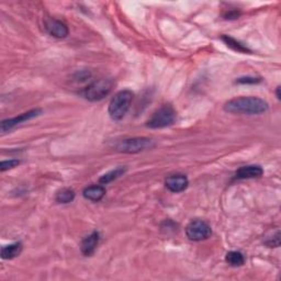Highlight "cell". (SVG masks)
Wrapping results in <instances>:
<instances>
[{
  "label": "cell",
  "instance_id": "cell-1",
  "mask_svg": "<svg viewBox=\"0 0 281 281\" xmlns=\"http://www.w3.org/2000/svg\"><path fill=\"white\" fill-rule=\"evenodd\" d=\"M224 111L235 115H261L269 109L267 101L258 97H238L229 100L224 105Z\"/></svg>",
  "mask_w": 281,
  "mask_h": 281
},
{
  "label": "cell",
  "instance_id": "cell-2",
  "mask_svg": "<svg viewBox=\"0 0 281 281\" xmlns=\"http://www.w3.org/2000/svg\"><path fill=\"white\" fill-rule=\"evenodd\" d=\"M133 98L134 93L129 89H124V90L115 95V97L110 101L109 108H108V112H109V116L113 121L122 120L130 110Z\"/></svg>",
  "mask_w": 281,
  "mask_h": 281
},
{
  "label": "cell",
  "instance_id": "cell-3",
  "mask_svg": "<svg viewBox=\"0 0 281 281\" xmlns=\"http://www.w3.org/2000/svg\"><path fill=\"white\" fill-rule=\"evenodd\" d=\"M176 120V111L170 105H163L153 113L152 118L146 122L149 129H163L169 127Z\"/></svg>",
  "mask_w": 281,
  "mask_h": 281
},
{
  "label": "cell",
  "instance_id": "cell-4",
  "mask_svg": "<svg viewBox=\"0 0 281 281\" xmlns=\"http://www.w3.org/2000/svg\"><path fill=\"white\" fill-rule=\"evenodd\" d=\"M113 88V81L108 78H103L96 80L88 85L82 91V96L88 101L96 103V101L103 100L109 95Z\"/></svg>",
  "mask_w": 281,
  "mask_h": 281
},
{
  "label": "cell",
  "instance_id": "cell-5",
  "mask_svg": "<svg viewBox=\"0 0 281 281\" xmlns=\"http://www.w3.org/2000/svg\"><path fill=\"white\" fill-rule=\"evenodd\" d=\"M155 146V142L148 137H133V139H125L117 143L116 149L118 152L135 154L146 149H151Z\"/></svg>",
  "mask_w": 281,
  "mask_h": 281
},
{
  "label": "cell",
  "instance_id": "cell-6",
  "mask_svg": "<svg viewBox=\"0 0 281 281\" xmlns=\"http://www.w3.org/2000/svg\"><path fill=\"white\" fill-rule=\"evenodd\" d=\"M212 234L211 226L202 220H194L187 225L186 235L190 241L201 242L209 238Z\"/></svg>",
  "mask_w": 281,
  "mask_h": 281
},
{
  "label": "cell",
  "instance_id": "cell-7",
  "mask_svg": "<svg viewBox=\"0 0 281 281\" xmlns=\"http://www.w3.org/2000/svg\"><path fill=\"white\" fill-rule=\"evenodd\" d=\"M41 113H42L41 109H33L26 113H22V115L18 116L16 118H11V119H7V120H4V121H2V123H0V131H2L3 133L8 132V131L13 130L15 127H17L18 124L26 122L28 120H31V119H33V118H37L41 115Z\"/></svg>",
  "mask_w": 281,
  "mask_h": 281
},
{
  "label": "cell",
  "instance_id": "cell-8",
  "mask_svg": "<svg viewBox=\"0 0 281 281\" xmlns=\"http://www.w3.org/2000/svg\"><path fill=\"white\" fill-rule=\"evenodd\" d=\"M46 32L54 38L57 39H64L68 35V27L66 26V23H64L61 20L54 19V18H50L47 19L44 23Z\"/></svg>",
  "mask_w": 281,
  "mask_h": 281
},
{
  "label": "cell",
  "instance_id": "cell-9",
  "mask_svg": "<svg viewBox=\"0 0 281 281\" xmlns=\"http://www.w3.org/2000/svg\"><path fill=\"white\" fill-rule=\"evenodd\" d=\"M166 188L174 194L182 193L187 189L189 180L184 175H172L166 178L165 180Z\"/></svg>",
  "mask_w": 281,
  "mask_h": 281
},
{
  "label": "cell",
  "instance_id": "cell-10",
  "mask_svg": "<svg viewBox=\"0 0 281 281\" xmlns=\"http://www.w3.org/2000/svg\"><path fill=\"white\" fill-rule=\"evenodd\" d=\"M99 241H100V234L97 231L92 232L91 234H89L88 236L83 238L80 244V250L82 255L91 256L95 253L96 248H97Z\"/></svg>",
  "mask_w": 281,
  "mask_h": 281
},
{
  "label": "cell",
  "instance_id": "cell-11",
  "mask_svg": "<svg viewBox=\"0 0 281 281\" xmlns=\"http://www.w3.org/2000/svg\"><path fill=\"white\" fill-rule=\"evenodd\" d=\"M264 174V169L258 165H247L243 166L235 172V178L237 179H253L259 178Z\"/></svg>",
  "mask_w": 281,
  "mask_h": 281
},
{
  "label": "cell",
  "instance_id": "cell-12",
  "mask_svg": "<svg viewBox=\"0 0 281 281\" xmlns=\"http://www.w3.org/2000/svg\"><path fill=\"white\" fill-rule=\"evenodd\" d=\"M105 195H106V189L104 186H101V184H96V186L87 187L82 191L83 198L93 202L100 201L104 198Z\"/></svg>",
  "mask_w": 281,
  "mask_h": 281
},
{
  "label": "cell",
  "instance_id": "cell-13",
  "mask_svg": "<svg viewBox=\"0 0 281 281\" xmlns=\"http://www.w3.org/2000/svg\"><path fill=\"white\" fill-rule=\"evenodd\" d=\"M22 243L16 242L2 248V258L3 259H14L19 256L22 252Z\"/></svg>",
  "mask_w": 281,
  "mask_h": 281
},
{
  "label": "cell",
  "instance_id": "cell-14",
  "mask_svg": "<svg viewBox=\"0 0 281 281\" xmlns=\"http://www.w3.org/2000/svg\"><path fill=\"white\" fill-rule=\"evenodd\" d=\"M222 41L224 42L226 45L230 47V49H232L233 51L238 52V53H244V54H250V53H252V51H250L247 46H245L244 44H242L241 42H238L237 40L229 37V35H223Z\"/></svg>",
  "mask_w": 281,
  "mask_h": 281
},
{
  "label": "cell",
  "instance_id": "cell-15",
  "mask_svg": "<svg viewBox=\"0 0 281 281\" xmlns=\"http://www.w3.org/2000/svg\"><path fill=\"white\" fill-rule=\"evenodd\" d=\"M127 171V168L123 166H120V167H117L116 169H113L109 172H107V174H105L103 177H101L99 179V182L101 184H107V183H109L113 180H116V179H118L119 177H121L124 172Z\"/></svg>",
  "mask_w": 281,
  "mask_h": 281
},
{
  "label": "cell",
  "instance_id": "cell-16",
  "mask_svg": "<svg viewBox=\"0 0 281 281\" xmlns=\"http://www.w3.org/2000/svg\"><path fill=\"white\" fill-rule=\"evenodd\" d=\"M225 260L232 267H241L244 265L245 257L241 252H237V250H232V252H229L228 254H226Z\"/></svg>",
  "mask_w": 281,
  "mask_h": 281
},
{
  "label": "cell",
  "instance_id": "cell-17",
  "mask_svg": "<svg viewBox=\"0 0 281 281\" xmlns=\"http://www.w3.org/2000/svg\"><path fill=\"white\" fill-rule=\"evenodd\" d=\"M75 199V191L70 188H63L58 190L55 195V200L58 203H69Z\"/></svg>",
  "mask_w": 281,
  "mask_h": 281
},
{
  "label": "cell",
  "instance_id": "cell-18",
  "mask_svg": "<svg viewBox=\"0 0 281 281\" xmlns=\"http://www.w3.org/2000/svg\"><path fill=\"white\" fill-rule=\"evenodd\" d=\"M265 244L268 247H279L280 245V232L277 230L274 233H272L271 236L267 237L265 240Z\"/></svg>",
  "mask_w": 281,
  "mask_h": 281
},
{
  "label": "cell",
  "instance_id": "cell-19",
  "mask_svg": "<svg viewBox=\"0 0 281 281\" xmlns=\"http://www.w3.org/2000/svg\"><path fill=\"white\" fill-rule=\"evenodd\" d=\"M20 164V160L18 159H9V160H4L0 164V170L2 171H6L8 169H13L15 167H17L18 165Z\"/></svg>",
  "mask_w": 281,
  "mask_h": 281
},
{
  "label": "cell",
  "instance_id": "cell-20",
  "mask_svg": "<svg viewBox=\"0 0 281 281\" xmlns=\"http://www.w3.org/2000/svg\"><path fill=\"white\" fill-rule=\"evenodd\" d=\"M261 81V78H257V77H252V76H246V77H241L236 80L237 83H243V85H247V83H259Z\"/></svg>",
  "mask_w": 281,
  "mask_h": 281
},
{
  "label": "cell",
  "instance_id": "cell-21",
  "mask_svg": "<svg viewBox=\"0 0 281 281\" xmlns=\"http://www.w3.org/2000/svg\"><path fill=\"white\" fill-rule=\"evenodd\" d=\"M224 17H225V19H236V18L240 17V13L236 10H232V11H230V13L226 14Z\"/></svg>",
  "mask_w": 281,
  "mask_h": 281
},
{
  "label": "cell",
  "instance_id": "cell-22",
  "mask_svg": "<svg viewBox=\"0 0 281 281\" xmlns=\"http://www.w3.org/2000/svg\"><path fill=\"white\" fill-rule=\"evenodd\" d=\"M276 95H277V98H278V99H280V98H281V96H280V86H278V87H277Z\"/></svg>",
  "mask_w": 281,
  "mask_h": 281
}]
</instances>
